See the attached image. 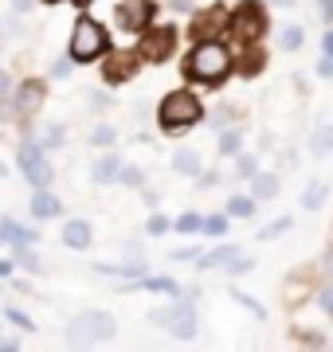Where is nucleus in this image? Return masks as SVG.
<instances>
[{"label": "nucleus", "instance_id": "obj_1", "mask_svg": "<svg viewBox=\"0 0 333 352\" xmlns=\"http://www.w3.org/2000/svg\"><path fill=\"white\" fill-rule=\"evenodd\" d=\"M228 75H231V55L216 39H200L193 55L184 59V78H193L200 87H224Z\"/></svg>", "mask_w": 333, "mask_h": 352}, {"label": "nucleus", "instance_id": "obj_2", "mask_svg": "<svg viewBox=\"0 0 333 352\" xmlns=\"http://www.w3.org/2000/svg\"><path fill=\"white\" fill-rule=\"evenodd\" d=\"M200 118H204V106H200V98L189 94V90H173V94H165L161 110H157V122H161L165 133H184V129L196 126Z\"/></svg>", "mask_w": 333, "mask_h": 352}, {"label": "nucleus", "instance_id": "obj_3", "mask_svg": "<svg viewBox=\"0 0 333 352\" xmlns=\"http://www.w3.org/2000/svg\"><path fill=\"white\" fill-rule=\"evenodd\" d=\"M118 333V321L103 309H90V314H78L71 325H67V340L71 344H106L114 340Z\"/></svg>", "mask_w": 333, "mask_h": 352}, {"label": "nucleus", "instance_id": "obj_4", "mask_svg": "<svg viewBox=\"0 0 333 352\" xmlns=\"http://www.w3.org/2000/svg\"><path fill=\"white\" fill-rule=\"evenodd\" d=\"M228 28H231V36H235V43H239V51H244L247 43L263 39V32H267V8L259 0H239V8L231 12Z\"/></svg>", "mask_w": 333, "mask_h": 352}, {"label": "nucleus", "instance_id": "obj_5", "mask_svg": "<svg viewBox=\"0 0 333 352\" xmlns=\"http://www.w3.org/2000/svg\"><path fill=\"white\" fill-rule=\"evenodd\" d=\"M103 51H106V32L90 16H83L71 28V63H94Z\"/></svg>", "mask_w": 333, "mask_h": 352}, {"label": "nucleus", "instance_id": "obj_6", "mask_svg": "<svg viewBox=\"0 0 333 352\" xmlns=\"http://www.w3.org/2000/svg\"><path fill=\"white\" fill-rule=\"evenodd\" d=\"M16 161H20V168H24V176L36 184V188H47L52 184V161L43 157V145L39 141H24L20 145V153H16Z\"/></svg>", "mask_w": 333, "mask_h": 352}, {"label": "nucleus", "instance_id": "obj_7", "mask_svg": "<svg viewBox=\"0 0 333 352\" xmlns=\"http://www.w3.org/2000/svg\"><path fill=\"white\" fill-rule=\"evenodd\" d=\"M173 47H177V28H145L141 32V43H138V51H141V59L145 63H165L169 55H173Z\"/></svg>", "mask_w": 333, "mask_h": 352}, {"label": "nucleus", "instance_id": "obj_8", "mask_svg": "<svg viewBox=\"0 0 333 352\" xmlns=\"http://www.w3.org/2000/svg\"><path fill=\"white\" fill-rule=\"evenodd\" d=\"M141 63H145V59H141L138 47L114 51V55L103 63V82H110V87H122V82H129V78H138Z\"/></svg>", "mask_w": 333, "mask_h": 352}, {"label": "nucleus", "instance_id": "obj_9", "mask_svg": "<svg viewBox=\"0 0 333 352\" xmlns=\"http://www.w3.org/2000/svg\"><path fill=\"white\" fill-rule=\"evenodd\" d=\"M153 16H157L153 0H122L114 8V20L122 32H145V28L153 24Z\"/></svg>", "mask_w": 333, "mask_h": 352}, {"label": "nucleus", "instance_id": "obj_10", "mask_svg": "<svg viewBox=\"0 0 333 352\" xmlns=\"http://www.w3.org/2000/svg\"><path fill=\"white\" fill-rule=\"evenodd\" d=\"M43 98H47V87H43V78H28V82H20V90H16V113H32L43 110Z\"/></svg>", "mask_w": 333, "mask_h": 352}, {"label": "nucleus", "instance_id": "obj_11", "mask_svg": "<svg viewBox=\"0 0 333 352\" xmlns=\"http://www.w3.org/2000/svg\"><path fill=\"white\" fill-rule=\"evenodd\" d=\"M224 24H228V12H224L219 4H212V8H204V12H196V20H193V39H196V43H200V39H212Z\"/></svg>", "mask_w": 333, "mask_h": 352}, {"label": "nucleus", "instance_id": "obj_12", "mask_svg": "<svg viewBox=\"0 0 333 352\" xmlns=\"http://www.w3.org/2000/svg\"><path fill=\"white\" fill-rule=\"evenodd\" d=\"M239 258V247H216V251H208V254H200V270H228L231 263Z\"/></svg>", "mask_w": 333, "mask_h": 352}, {"label": "nucleus", "instance_id": "obj_13", "mask_svg": "<svg viewBox=\"0 0 333 352\" xmlns=\"http://www.w3.org/2000/svg\"><path fill=\"white\" fill-rule=\"evenodd\" d=\"M59 212H63V204L55 200L47 188H39L36 196H32V215H36V219H52V215H59Z\"/></svg>", "mask_w": 333, "mask_h": 352}, {"label": "nucleus", "instance_id": "obj_14", "mask_svg": "<svg viewBox=\"0 0 333 352\" xmlns=\"http://www.w3.org/2000/svg\"><path fill=\"white\" fill-rule=\"evenodd\" d=\"M63 243H67V247H75V251L90 247V223H87V219H71V223L63 227Z\"/></svg>", "mask_w": 333, "mask_h": 352}, {"label": "nucleus", "instance_id": "obj_15", "mask_svg": "<svg viewBox=\"0 0 333 352\" xmlns=\"http://www.w3.org/2000/svg\"><path fill=\"white\" fill-rule=\"evenodd\" d=\"M0 239H8L12 247H20V243H28V247H32L39 235L32 231V227H20V223H12V219H4V223H0Z\"/></svg>", "mask_w": 333, "mask_h": 352}, {"label": "nucleus", "instance_id": "obj_16", "mask_svg": "<svg viewBox=\"0 0 333 352\" xmlns=\"http://www.w3.org/2000/svg\"><path fill=\"white\" fill-rule=\"evenodd\" d=\"M94 184H114L118 176H122V161H118V157H103V161L94 164Z\"/></svg>", "mask_w": 333, "mask_h": 352}, {"label": "nucleus", "instance_id": "obj_17", "mask_svg": "<svg viewBox=\"0 0 333 352\" xmlns=\"http://www.w3.org/2000/svg\"><path fill=\"white\" fill-rule=\"evenodd\" d=\"M173 168H177L180 176H196L200 173V153L196 149H177L173 153Z\"/></svg>", "mask_w": 333, "mask_h": 352}, {"label": "nucleus", "instance_id": "obj_18", "mask_svg": "<svg viewBox=\"0 0 333 352\" xmlns=\"http://www.w3.org/2000/svg\"><path fill=\"white\" fill-rule=\"evenodd\" d=\"M325 196H330V184H325V180H314V184L302 192V208H306V212H318L321 204H325Z\"/></svg>", "mask_w": 333, "mask_h": 352}, {"label": "nucleus", "instance_id": "obj_19", "mask_svg": "<svg viewBox=\"0 0 333 352\" xmlns=\"http://www.w3.org/2000/svg\"><path fill=\"white\" fill-rule=\"evenodd\" d=\"M228 215L231 219H251V215H255V196H231Z\"/></svg>", "mask_w": 333, "mask_h": 352}, {"label": "nucleus", "instance_id": "obj_20", "mask_svg": "<svg viewBox=\"0 0 333 352\" xmlns=\"http://www.w3.org/2000/svg\"><path fill=\"white\" fill-rule=\"evenodd\" d=\"M133 286H138V289H157V294H173V298L180 294V286L173 282V278H145V274H141Z\"/></svg>", "mask_w": 333, "mask_h": 352}, {"label": "nucleus", "instance_id": "obj_21", "mask_svg": "<svg viewBox=\"0 0 333 352\" xmlns=\"http://www.w3.org/2000/svg\"><path fill=\"white\" fill-rule=\"evenodd\" d=\"M98 274H118V278H141L145 274V263H126V266H106V263H94Z\"/></svg>", "mask_w": 333, "mask_h": 352}, {"label": "nucleus", "instance_id": "obj_22", "mask_svg": "<svg viewBox=\"0 0 333 352\" xmlns=\"http://www.w3.org/2000/svg\"><path fill=\"white\" fill-rule=\"evenodd\" d=\"M251 180H255V200H270V196H279V180H275L270 173H255Z\"/></svg>", "mask_w": 333, "mask_h": 352}, {"label": "nucleus", "instance_id": "obj_23", "mask_svg": "<svg viewBox=\"0 0 333 352\" xmlns=\"http://www.w3.org/2000/svg\"><path fill=\"white\" fill-rule=\"evenodd\" d=\"M302 39H306V32H302V28H298V24H286V28L279 32V47H282V51H298V47H302Z\"/></svg>", "mask_w": 333, "mask_h": 352}, {"label": "nucleus", "instance_id": "obj_24", "mask_svg": "<svg viewBox=\"0 0 333 352\" xmlns=\"http://www.w3.org/2000/svg\"><path fill=\"white\" fill-rule=\"evenodd\" d=\"M330 149H333V126H321L318 133H314V141H310V153H314V157H325Z\"/></svg>", "mask_w": 333, "mask_h": 352}, {"label": "nucleus", "instance_id": "obj_25", "mask_svg": "<svg viewBox=\"0 0 333 352\" xmlns=\"http://www.w3.org/2000/svg\"><path fill=\"white\" fill-rule=\"evenodd\" d=\"M239 149H244V133H239V129H224V138H219V153H224V157H235Z\"/></svg>", "mask_w": 333, "mask_h": 352}, {"label": "nucleus", "instance_id": "obj_26", "mask_svg": "<svg viewBox=\"0 0 333 352\" xmlns=\"http://www.w3.org/2000/svg\"><path fill=\"white\" fill-rule=\"evenodd\" d=\"M290 223H294V219H290V215H282V219H275V223H267V227H263V231H259V239H263V243L279 239L282 231H290Z\"/></svg>", "mask_w": 333, "mask_h": 352}, {"label": "nucleus", "instance_id": "obj_27", "mask_svg": "<svg viewBox=\"0 0 333 352\" xmlns=\"http://www.w3.org/2000/svg\"><path fill=\"white\" fill-rule=\"evenodd\" d=\"M247 59H244V63H239V75H255V71H259V67H263V51H255V47H251V43H247Z\"/></svg>", "mask_w": 333, "mask_h": 352}, {"label": "nucleus", "instance_id": "obj_28", "mask_svg": "<svg viewBox=\"0 0 333 352\" xmlns=\"http://www.w3.org/2000/svg\"><path fill=\"white\" fill-rule=\"evenodd\" d=\"M235 176H244V180L255 176V157L251 153H235Z\"/></svg>", "mask_w": 333, "mask_h": 352}, {"label": "nucleus", "instance_id": "obj_29", "mask_svg": "<svg viewBox=\"0 0 333 352\" xmlns=\"http://www.w3.org/2000/svg\"><path fill=\"white\" fill-rule=\"evenodd\" d=\"M90 141H94V145H114L118 133H114V126H98L94 133H90Z\"/></svg>", "mask_w": 333, "mask_h": 352}, {"label": "nucleus", "instance_id": "obj_30", "mask_svg": "<svg viewBox=\"0 0 333 352\" xmlns=\"http://www.w3.org/2000/svg\"><path fill=\"white\" fill-rule=\"evenodd\" d=\"M200 227H204V219H200V215H180V219H177V231H180V235L200 231Z\"/></svg>", "mask_w": 333, "mask_h": 352}, {"label": "nucleus", "instance_id": "obj_31", "mask_svg": "<svg viewBox=\"0 0 333 352\" xmlns=\"http://www.w3.org/2000/svg\"><path fill=\"white\" fill-rule=\"evenodd\" d=\"M200 231H208V235H224V231H228V219H224V215H208Z\"/></svg>", "mask_w": 333, "mask_h": 352}, {"label": "nucleus", "instance_id": "obj_32", "mask_svg": "<svg viewBox=\"0 0 333 352\" xmlns=\"http://www.w3.org/2000/svg\"><path fill=\"white\" fill-rule=\"evenodd\" d=\"M118 180H122V184H133V188H138V184H145V176H141V168H133V164H126Z\"/></svg>", "mask_w": 333, "mask_h": 352}, {"label": "nucleus", "instance_id": "obj_33", "mask_svg": "<svg viewBox=\"0 0 333 352\" xmlns=\"http://www.w3.org/2000/svg\"><path fill=\"white\" fill-rule=\"evenodd\" d=\"M16 258H20V266H28V270H39L36 254L28 251V243H20V247H16Z\"/></svg>", "mask_w": 333, "mask_h": 352}, {"label": "nucleus", "instance_id": "obj_34", "mask_svg": "<svg viewBox=\"0 0 333 352\" xmlns=\"http://www.w3.org/2000/svg\"><path fill=\"white\" fill-rule=\"evenodd\" d=\"M8 321H12V325H20V329H28V333L36 329V321H32L28 314H20V309H8Z\"/></svg>", "mask_w": 333, "mask_h": 352}, {"label": "nucleus", "instance_id": "obj_35", "mask_svg": "<svg viewBox=\"0 0 333 352\" xmlns=\"http://www.w3.org/2000/svg\"><path fill=\"white\" fill-rule=\"evenodd\" d=\"M231 298H235V302H244V305H247V309H251L255 317H263V305H259L255 298H251V294H231Z\"/></svg>", "mask_w": 333, "mask_h": 352}, {"label": "nucleus", "instance_id": "obj_36", "mask_svg": "<svg viewBox=\"0 0 333 352\" xmlns=\"http://www.w3.org/2000/svg\"><path fill=\"white\" fill-rule=\"evenodd\" d=\"M169 231V219L165 215H153V219H149V235H165Z\"/></svg>", "mask_w": 333, "mask_h": 352}, {"label": "nucleus", "instance_id": "obj_37", "mask_svg": "<svg viewBox=\"0 0 333 352\" xmlns=\"http://www.w3.org/2000/svg\"><path fill=\"white\" fill-rule=\"evenodd\" d=\"M228 118H231V106H219V110L212 113V126H228Z\"/></svg>", "mask_w": 333, "mask_h": 352}, {"label": "nucleus", "instance_id": "obj_38", "mask_svg": "<svg viewBox=\"0 0 333 352\" xmlns=\"http://www.w3.org/2000/svg\"><path fill=\"white\" fill-rule=\"evenodd\" d=\"M52 75L55 78H67V75H71V59H59V63L52 67Z\"/></svg>", "mask_w": 333, "mask_h": 352}, {"label": "nucleus", "instance_id": "obj_39", "mask_svg": "<svg viewBox=\"0 0 333 352\" xmlns=\"http://www.w3.org/2000/svg\"><path fill=\"white\" fill-rule=\"evenodd\" d=\"M318 75L321 78H333V55H325V59L318 63Z\"/></svg>", "mask_w": 333, "mask_h": 352}, {"label": "nucleus", "instance_id": "obj_40", "mask_svg": "<svg viewBox=\"0 0 333 352\" xmlns=\"http://www.w3.org/2000/svg\"><path fill=\"white\" fill-rule=\"evenodd\" d=\"M12 113H16V106H12V102H4V98H0V122H8Z\"/></svg>", "mask_w": 333, "mask_h": 352}, {"label": "nucleus", "instance_id": "obj_41", "mask_svg": "<svg viewBox=\"0 0 333 352\" xmlns=\"http://www.w3.org/2000/svg\"><path fill=\"white\" fill-rule=\"evenodd\" d=\"M196 184H200V188H212V184H219V173H208V176H200Z\"/></svg>", "mask_w": 333, "mask_h": 352}, {"label": "nucleus", "instance_id": "obj_42", "mask_svg": "<svg viewBox=\"0 0 333 352\" xmlns=\"http://www.w3.org/2000/svg\"><path fill=\"white\" fill-rule=\"evenodd\" d=\"M321 51H325V55H333V28L321 36Z\"/></svg>", "mask_w": 333, "mask_h": 352}, {"label": "nucleus", "instance_id": "obj_43", "mask_svg": "<svg viewBox=\"0 0 333 352\" xmlns=\"http://www.w3.org/2000/svg\"><path fill=\"white\" fill-rule=\"evenodd\" d=\"M321 266H325V274L333 278V247H330V251H325V258H321Z\"/></svg>", "mask_w": 333, "mask_h": 352}, {"label": "nucleus", "instance_id": "obj_44", "mask_svg": "<svg viewBox=\"0 0 333 352\" xmlns=\"http://www.w3.org/2000/svg\"><path fill=\"white\" fill-rule=\"evenodd\" d=\"M173 8L177 12H193V0H173Z\"/></svg>", "mask_w": 333, "mask_h": 352}, {"label": "nucleus", "instance_id": "obj_45", "mask_svg": "<svg viewBox=\"0 0 333 352\" xmlns=\"http://www.w3.org/2000/svg\"><path fill=\"white\" fill-rule=\"evenodd\" d=\"M8 87H12V82H8V75H4V71H0V98L8 94Z\"/></svg>", "mask_w": 333, "mask_h": 352}, {"label": "nucleus", "instance_id": "obj_46", "mask_svg": "<svg viewBox=\"0 0 333 352\" xmlns=\"http://www.w3.org/2000/svg\"><path fill=\"white\" fill-rule=\"evenodd\" d=\"M12 8H16V12H28V8H32V0H12Z\"/></svg>", "mask_w": 333, "mask_h": 352}, {"label": "nucleus", "instance_id": "obj_47", "mask_svg": "<svg viewBox=\"0 0 333 352\" xmlns=\"http://www.w3.org/2000/svg\"><path fill=\"white\" fill-rule=\"evenodd\" d=\"M321 12H325V20H333V0H325V4H321Z\"/></svg>", "mask_w": 333, "mask_h": 352}, {"label": "nucleus", "instance_id": "obj_48", "mask_svg": "<svg viewBox=\"0 0 333 352\" xmlns=\"http://www.w3.org/2000/svg\"><path fill=\"white\" fill-rule=\"evenodd\" d=\"M270 4H279V8H286V4H294V0H270Z\"/></svg>", "mask_w": 333, "mask_h": 352}, {"label": "nucleus", "instance_id": "obj_49", "mask_svg": "<svg viewBox=\"0 0 333 352\" xmlns=\"http://www.w3.org/2000/svg\"><path fill=\"white\" fill-rule=\"evenodd\" d=\"M75 4H78V8H87V4H94V0H75Z\"/></svg>", "mask_w": 333, "mask_h": 352}, {"label": "nucleus", "instance_id": "obj_50", "mask_svg": "<svg viewBox=\"0 0 333 352\" xmlns=\"http://www.w3.org/2000/svg\"><path fill=\"white\" fill-rule=\"evenodd\" d=\"M43 4H59V0H43Z\"/></svg>", "mask_w": 333, "mask_h": 352}]
</instances>
